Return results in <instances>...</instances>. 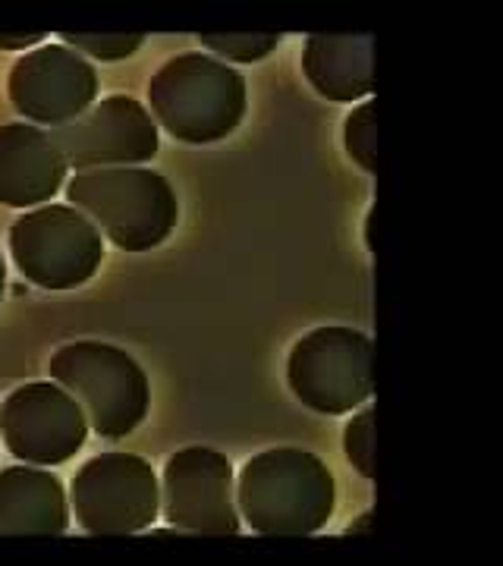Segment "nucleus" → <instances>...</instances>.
I'll use <instances>...</instances> for the list:
<instances>
[{"instance_id": "nucleus-1", "label": "nucleus", "mask_w": 503, "mask_h": 566, "mask_svg": "<svg viewBox=\"0 0 503 566\" xmlns=\"http://www.w3.org/2000/svg\"><path fill=\"white\" fill-rule=\"evenodd\" d=\"M337 504V485L322 457L300 447H274L242 465L237 510L259 535H315Z\"/></svg>"}, {"instance_id": "nucleus-2", "label": "nucleus", "mask_w": 503, "mask_h": 566, "mask_svg": "<svg viewBox=\"0 0 503 566\" xmlns=\"http://www.w3.org/2000/svg\"><path fill=\"white\" fill-rule=\"evenodd\" d=\"M66 199L123 252L161 245L180 221L174 186L148 167L80 170L66 182Z\"/></svg>"}, {"instance_id": "nucleus-3", "label": "nucleus", "mask_w": 503, "mask_h": 566, "mask_svg": "<svg viewBox=\"0 0 503 566\" xmlns=\"http://www.w3.org/2000/svg\"><path fill=\"white\" fill-rule=\"evenodd\" d=\"M148 107L164 133L189 145L227 139L245 114V80L199 51L164 63L148 82Z\"/></svg>"}, {"instance_id": "nucleus-4", "label": "nucleus", "mask_w": 503, "mask_h": 566, "mask_svg": "<svg viewBox=\"0 0 503 566\" xmlns=\"http://www.w3.org/2000/svg\"><path fill=\"white\" fill-rule=\"evenodd\" d=\"M48 371L76 397L88 428H95L101 438H126L148 416V378L142 365L117 346L98 340L66 344L51 356Z\"/></svg>"}, {"instance_id": "nucleus-5", "label": "nucleus", "mask_w": 503, "mask_h": 566, "mask_svg": "<svg viewBox=\"0 0 503 566\" xmlns=\"http://www.w3.org/2000/svg\"><path fill=\"white\" fill-rule=\"evenodd\" d=\"M10 259L41 290H73L95 277L104 262V237L80 208L48 205L13 221Z\"/></svg>"}, {"instance_id": "nucleus-6", "label": "nucleus", "mask_w": 503, "mask_h": 566, "mask_svg": "<svg viewBox=\"0 0 503 566\" xmlns=\"http://www.w3.org/2000/svg\"><path fill=\"white\" fill-rule=\"evenodd\" d=\"M371 337L353 327H318L290 349L286 385L302 406L322 416H343L375 390Z\"/></svg>"}, {"instance_id": "nucleus-7", "label": "nucleus", "mask_w": 503, "mask_h": 566, "mask_svg": "<svg viewBox=\"0 0 503 566\" xmlns=\"http://www.w3.org/2000/svg\"><path fill=\"white\" fill-rule=\"evenodd\" d=\"M70 501L88 535H136L155 526L161 485L151 463L136 453H101L73 475Z\"/></svg>"}, {"instance_id": "nucleus-8", "label": "nucleus", "mask_w": 503, "mask_h": 566, "mask_svg": "<svg viewBox=\"0 0 503 566\" xmlns=\"http://www.w3.org/2000/svg\"><path fill=\"white\" fill-rule=\"evenodd\" d=\"M3 447L32 465H61L85 447L88 419L73 394L51 381L17 387L0 406Z\"/></svg>"}, {"instance_id": "nucleus-9", "label": "nucleus", "mask_w": 503, "mask_h": 566, "mask_svg": "<svg viewBox=\"0 0 503 566\" xmlns=\"http://www.w3.org/2000/svg\"><path fill=\"white\" fill-rule=\"evenodd\" d=\"M161 494L167 526L196 535H240L233 465L221 450H177L164 465Z\"/></svg>"}, {"instance_id": "nucleus-10", "label": "nucleus", "mask_w": 503, "mask_h": 566, "mask_svg": "<svg viewBox=\"0 0 503 566\" xmlns=\"http://www.w3.org/2000/svg\"><path fill=\"white\" fill-rule=\"evenodd\" d=\"M48 136L76 174L98 167H136L155 158L161 148L151 111L129 95L101 98L80 120L57 126Z\"/></svg>"}, {"instance_id": "nucleus-11", "label": "nucleus", "mask_w": 503, "mask_h": 566, "mask_svg": "<svg viewBox=\"0 0 503 566\" xmlns=\"http://www.w3.org/2000/svg\"><path fill=\"white\" fill-rule=\"evenodd\" d=\"M7 95L25 120L57 129L80 120L95 104L98 73L66 44H39L13 63Z\"/></svg>"}, {"instance_id": "nucleus-12", "label": "nucleus", "mask_w": 503, "mask_h": 566, "mask_svg": "<svg viewBox=\"0 0 503 566\" xmlns=\"http://www.w3.org/2000/svg\"><path fill=\"white\" fill-rule=\"evenodd\" d=\"M66 182V161L54 139L29 123L0 126V205L32 208L51 202Z\"/></svg>"}, {"instance_id": "nucleus-13", "label": "nucleus", "mask_w": 503, "mask_h": 566, "mask_svg": "<svg viewBox=\"0 0 503 566\" xmlns=\"http://www.w3.org/2000/svg\"><path fill=\"white\" fill-rule=\"evenodd\" d=\"M66 528V491L54 472L32 465L0 469V535H63Z\"/></svg>"}, {"instance_id": "nucleus-14", "label": "nucleus", "mask_w": 503, "mask_h": 566, "mask_svg": "<svg viewBox=\"0 0 503 566\" xmlns=\"http://www.w3.org/2000/svg\"><path fill=\"white\" fill-rule=\"evenodd\" d=\"M302 73L327 102L353 104L371 95V35H308Z\"/></svg>"}, {"instance_id": "nucleus-15", "label": "nucleus", "mask_w": 503, "mask_h": 566, "mask_svg": "<svg viewBox=\"0 0 503 566\" xmlns=\"http://www.w3.org/2000/svg\"><path fill=\"white\" fill-rule=\"evenodd\" d=\"M343 148L365 174L378 170V151H375V104L363 102L353 107L343 120Z\"/></svg>"}, {"instance_id": "nucleus-16", "label": "nucleus", "mask_w": 503, "mask_h": 566, "mask_svg": "<svg viewBox=\"0 0 503 566\" xmlns=\"http://www.w3.org/2000/svg\"><path fill=\"white\" fill-rule=\"evenodd\" d=\"M343 450L346 460L363 479H375V409H359L343 431Z\"/></svg>"}, {"instance_id": "nucleus-17", "label": "nucleus", "mask_w": 503, "mask_h": 566, "mask_svg": "<svg viewBox=\"0 0 503 566\" xmlns=\"http://www.w3.org/2000/svg\"><path fill=\"white\" fill-rule=\"evenodd\" d=\"M61 44L73 48L82 57H95L101 63H117L133 57L145 39L142 35H82V32H63Z\"/></svg>"}, {"instance_id": "nucleus-18", "label": "nucleus", "mask_w": 503, "mask_h": 566, "mask_svg": "<svg viewBox=\"0 0 503 566\" xmlns=\"http://www.w3.org/2000/svg\"><path fill=\"white\" fill-rule=\"evenodd\" d=\"M201 48L237 63H259L277 51L281 35H201Z\"/></svg>"}, {"instance_id": "nucleus-19", "label": "nucleus", "mask_w": 503, "mask_h": 566, "mask_svg": "<svg viewBox=\"0 0 503 566\" xmlns=\"http://www.w3.org/2000/svg\"><path fill=\"white\" fill-rule=\"evenodd\" d=\"M41 41H44V35H41V32L20 35V39H3V35H0V51H22V54H25V51H32L35 44H41Z\"/></svg>"}, {"instance_id": "nucleus-20", "label": "nucleus", "mask_w": 503, "mask_h": 566, "mask_svg": "<svg viewBox=\"0 0 503 566\" xmlns=\"http://www.w3.org/2000/svg\"><path fill=\"white\" fill-rule=\"evenodd\" d=\"M368 526H371V513H363L356 523L346 526V535H368Z\"/></svg>"}, {"instance_id": "nucleus-21", "label": "nucleus", "mask_w": 503, "mask_h": 566, "mask_svg": "<svg viewBox=\"0 0 503 566\" xmlns=\"http://www.w3.org/2000/svg\"><path fill=\"white\" fill-rule=\"evenodd\" d=\"M3 290H7V262L0 255V300H3Z\"/></svg>"}]
</instances>
